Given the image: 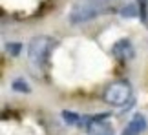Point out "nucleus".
Wrapping results in <instances>:
<instances>
[{
    "mask_svg": "<svg viewBox=\"0 0 148 135\" xmlns=\"http://www.w3.org/2000/svg\"><path fill=\"white\" fill-rule=\"evenodd\" d=\"M55 49V40L48 35H38L31 38L29 48H27V60H29V68L33 70L35 75H42L48 68L49 55Z\"/></svg>",
    "mask_w": 148,
    "mask_h": 135,
    "instance_id": "obj_1",
    "label": "nucleus"
},
{
    "mask_svg": "<svg viewBox=\"0 0 148 135\" xmlns=\"http://www.w3.org/2000/svg\"><path fill=\"white\" fill-rule=\"evenodd\" d=\"M102 99L104 102H108L110 106H115V108H121L132 99V86L126 80H115L112 84H108L104 93H102Z\"/></svg>",
    "mask_w": 148,
    "mask_h": 135,
    "instance_id": "obj_2",
    "label": "nucleus"
},
{
    "mask_svg": "<svg viewBox=\"0 0 148 135\" xmlns=\"http://www.w3.org/2000/svg\"><path fill=\"white\" fill-rule=\"evenodd\" d=\"M101 11H102L101 4L86 0V2H81V4L73 5V9L70 13V22H73V24H82V22L92 20L93 16H97Z\"/></svg>",
    "mask_w": 148,
    "mask_h": 135,
    "instance_id": "obj_3",
    "label": "nucleus"
},
{
    "mask_svg": "<svg viewBox=\"0 0 148 135\" xmlns=\"http://www.w3.org/2000/svg\"><path fill=\"white\" fill-rule=\"evenodd\" d=\"M86 130H88V135H115L113 124H112V121L108 119L106 113H102L99 117H93V119L88 122Z\"/></svg>",
    "mask_w": 148,
    "mask_h": 135,
    "instance_id": "obj_4",
    "label": "nucleus"
},
{
    "mask_svg": "<svg viewBox=\"0 0 148 135\" xmlns=\"http://www.w3.org/2000/svg\"><path fill=\"white\" fill-rule=\"evenodd\" d=\"M146 128H148L146 117L143 113H135L132 119H130V122L126 124L123 135H141L143 132H146Z\"/></svg>",
    "mask_w": 148,
    "mask_h": 135,
    "instance_id": "obj_5",
    "label": "nucleus"
},
{
    "mask_svg": "<svg viewBox=\"0 0 148 135\" xmlns=\"http://www.w3.org/2000/svg\"><path fill=\"white\" fill-rule=\"evenodd\" d=\"M112 53L115 55L119 60H130L135 55L134 46L130 44V40H119V42H115L113 48H112Z\"/></svg>",
    "mask_w": 148,
    "mask_h": 135,
    "instance_id": "obj_6",
    "label": "nucleus"
},
{
    "mask_svg": "<svg viewBox=\"0 0 148 135\" xmlns=\"http://www.w3.org/2000/svg\"><path fill=\"white\" fill-rule=\"evenodd\" d=\"M11 86H13V89H15V91H24V93H29V91H31L29 84H27V82L24 80V78H15Z\"/></svg>",
    "mask_w": 148,
    "mask_h": 135,
    "instance_id": "obj_7",
    "label": "nucleus"
},
{
    "mask_svg": "<svg viewBox=\"0 0 148 135\" xmlns=\"http://www.w3.org/2000/svg\"><path fill=\"white\" fill-rule=\"evenodd\" d=\"M121 16H124V18H135V16H137V7H135L134 4L124 5L121 9Z\"/></svg>",
    "mask_w": 148,
    "mask_h": 135,
    "instance_id": "obj_8",
    "label": "nucleus"
},
{
    "mask_svg": "<svg viewBox=\"0 0 148 135\" xmlns=\"http://www.w3.org/2000/svg\"><path fill=\"white\" fill-rule=\"evenodd\" d=\"M62 117H64V121L70 122V124H75V122H79V115L73 113V111H62Z\"/></svg>",
    "mask_w": 148,
    "mask_h": 135,
    "instance_id": "obj_9",
    "label": "nucleus"
},
{
    "mask_svg": "<svg viewBox=\"0 0 148 135\" xmlns=\"http://www.w3.org/2000/svg\"><path fill=\"white\" fill-rule=\"evenodd\" d=\"M5 49H8V53L11 55V57H16V55L20 53V44L9 42V44H8V48H5Z\"/></svg>",
    "mask_w": 148,
    "mask_h": 135,
    "instance_id": "obj_10",
    "label": "nucleus"
},
{
    "mask_svg": "<svg viewBox=\"0 0 148 135\" xmlns=\"http://www.w3.org/2000/svg\"><path fill=\"white\" fill-rule=\"evenodd\" d=\"M90 2H95V4H101V5H102L104 2H108V0H90Z\"/></svg>",
    "mask_w": 148,
    "mask_h": 135,
    "instance_id": "obj_11",
    "label": "nucleus"
}]
</instances>
